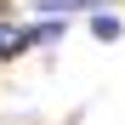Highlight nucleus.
Wrapping results in <instances>:
<instances>
[{
	"label": "nucleus",
	"mask_w": 125,
	"mask_h": 125,
	"mask_svg": "<svg viewBox=\"0 0 125 125\" xmlns=\"http://www.w3.org/2000/svg\"><path fill=\"white\" fill-rule=\"evenodd\" d=\"M17 51H29V23H0V62H11Z\"/></svg>",
	"instance_id": "obj_1"
},
{
	"label": "nucleus",
	"mask_w": 125,
	"mask_h": 125,
	"mask_svg": "<svg viewBox=\"0 0 125 125\" xmlns=\"http://www.w3.org/2000/svg\"><path fill=\"white\" fill-rule=\"evenodd\" d=\"M34 11H97L102 0H29Z\"/></svg>",
	"instance_id": "obj_3"
},
{
	"label": "nucleus",
	"mask_w": 125,
	"mask_h": 125,
	"mask_svg": "<svg viewBox=\"0 0 125 125\" xmlns=\"http://www.w3.org/2000/svg\"><path fill=\"white\" fill-rule=\"evenodd\" d=\"M91 34H97V40H119V17H114L108 6H97V11H91Z\"/></svg>",
	"instance_id": "obj_2"
},
{
	"label": "nucleus",
	"mask_w": 125,
	"mask_h": 125,
	"mask_svg": "<svg viewBox=\"0 0 125 125\" xmlns=\"http://www.w3.org/2000/svg\"><path fill=\"white\" fill-rule=\"evenodd\" d=\"M57 34H62V23H29V46H46Z\"/></svg>",
	"instance_id": "obj_4"
}]
</instances>
